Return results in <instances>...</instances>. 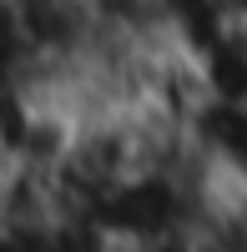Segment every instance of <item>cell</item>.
<instances>
[{
  "mask_svg": "<svg viewBox=\"0 0 247 252\" xmlns=\"http://www.w3.org/2000/svg\"><path fill=\"white\" fill-rule=\"evenodd\" d=\"M192 152L207 161L222 192H247V101H207L187 121Z\"/></svg>",
  "mask_w": 247,
  "mask_h": 252,
  "instance_id": "1",
  "label": "cell"
},
{
  "mask_svg": "<svg viewBox=\"0 0 247 252\" xmlns=\"http://www.w3.org/2000/svg\"><path fill=\"white\" fill-rule=\"evenodd\" d=\"M187 56L207 101H247V20L242 15H227Z\"/></svg>",
  "mask_w": 247,
  "mask_h": 252,
  "instance_id": "2",
  "label": "cell"
}]
</instances>
